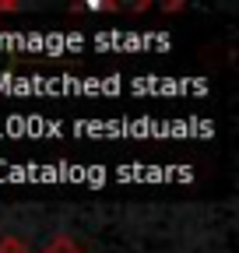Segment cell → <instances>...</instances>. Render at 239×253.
Segmentation results:
<instances>
[{
  "label": "cell",
  "instance_id": "cell-1",
  "mask_svg": "<svg viewBox=\"0 0 239 253\" xmlns=\"http://www.w3.org/2000/svg\"><path fill=\"white\" fill-rule=\"evenodd\" d=\"M49 253H78V250H74V246H67V243H56Z\"/></svg>",
  "mask_w": 239,
  "mask_h": 253
}]
</instances>
